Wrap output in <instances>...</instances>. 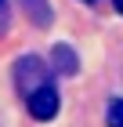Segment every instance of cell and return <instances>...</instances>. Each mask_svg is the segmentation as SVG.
Returning <instances> with one entry per match:
<instances>
[{"mask_svg":"<svg viewBox=\"0 0 123 127\" xmlns=\"http://www.w3.org/2000/svg\"><path fill=\"white\" fill-rule=\"evenodd\" d=\"M15 80H18V91L29 98L33 91H40L47 84V69H44V62H40L36 55H25V58H18V65H15Z\"/></svg>","mask_w":123,"mask_h":127,"instance_id":"obj_1","label":"cell"},{"mask_svg":"<svg viewBox=\"0 0 123 127\" xmlns=\"http://www.w3.org/2000/svg\"><path fill=\"white\" fill-rule=\"evenodd\" d=\"M25 105H29V116L33 120H51L58 113V91H54V84H44L40 91H33V95L25 98Z\"/></svg>","mask_w":123,"mask_h":127,"instance_id":"obj_2","label":"cell"},{"mask_svg":"<svg viewBox=\"0 0 123 127\" xmlns=\"http://www.w3.org/2000/svg\"><path fill=\"white\" fill-rule=\"evenodd\" d=\"M54 65L62 69V73H76V55H73V47L54 44Z\"/></svg>","mask_w":123,"mask_h":127,"instance_id":"obj_3","label":"cell"},{"mask_svg":"<svg viewBox=\"0 0 123 127\" xmlns=\"http://www.w3.org/2000/svg\"><path fill=\"white\" fill-rule=\"evenodd\" d=\"M22 4H25L29 15L36 11V26H40V29H44V26H51V7L44 4V0H22Z\"/></svg>","mask_w":123,"mask_h":127,"instance_id":"obj_4","label":"cell"},{"mask_svg":"<svg viewBox=\"0 0 123 127\" xmlns=\"http://www.w3.org/2000/svg\"><path fill=\"white\" fill-rule=\"evenodd\" d=\"M105 124H109V127H123V102H120V98H112V102H109Z\"/></svg>","mask_w":123,"mask_h":127,"instance_id":"obj_5","label":"cell"},{"mask_svg":"<svg viewBox=\"0 0 123 127\" xmlns=\"http://www.w3.org/2000/svg\"><path fill=\"white\" fill-rule=\"evenodd\" d=\"M112 4H116V11H120V15H123V0H112Z\"/></svg>","mask_w":123,"mask_h":127,"instance_id":"obj_6","label":"cell"},{"mask_svg":"<svg viewBox=\"0 0 123 127\" xmlns=\"http://www.w3.org/2000/svg\"><path fill=\"white\" fill-rule=\"evenodd\" d=\"M91 4H94V0H91Z\"/></svg>","mask_w":123,"mask_h":127,"instance_id":"obj_7","label":"cell"}]
</instances>
